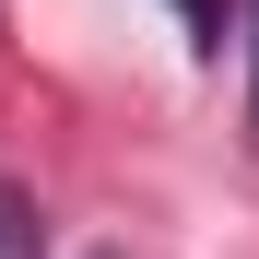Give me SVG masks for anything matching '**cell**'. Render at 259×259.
Instances as JSON below:
<instances>
[{
  "mask_svg": "<svg viewBox=\"0 0 259 259\" xmlns=\"http://www.w3.org/2000/svg\"><path fill=\"white\" fill-rule=\"evenodd\" d=\"M0 259H48V212L24 189H0Z\"/></svg>",
  "mask_w": 259,
  "mask_h": 259,
  "instance_id": "cell-1",
  "label": "cell"
},
{
  "mask_svg": "<svg viewBox=\"0 0 259 259\" xmlns=\"http://www.w3.org/2000/svg\"><path fill=\"white\" fill-rule=\"evenodd\" d=\"M247 130H259V0H247Z\"/></svg>",
  "mask_w": 259,
  "mask_h": 259,
  "instance_id": "cell-3",
  "label": "cell"
},
{
  "mask_svg": "<svg viewBox=\"0 0 259 259\" xmlns=\"http://www.w3.org/2000/svg\"><path fill=\"white\" fill-rule=\"evenodd\" d=\"M177 12H189V48H200V59H224V0H177Z\"/></svg>",
  "mask_w": 259,
  "mask_h": 259,
  "instance_id": "cell-2",
  "label": "cell"
}]
</instances>
